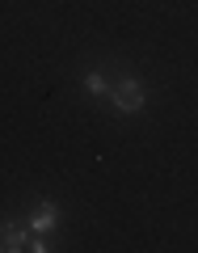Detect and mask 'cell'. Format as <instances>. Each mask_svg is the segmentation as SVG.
Segmentation results:
<instances>
[{
    "label": "cell",
    "instance_id": "6da1fadb",
    "mask_svg": "<svg viewBox=\"0 0 198 253\" xmlns=\"http://www.w3.org/2000/svg\"><path fill=\"white\" fill-rule=\"evenodd\" d=\"M114 106L122 110V114H139V110H144V84H139L135 76H122V81L114 84Z\"/></svg>",
    "mask_w": 198,
    "mask_h": 253
},
{
    "label": "cell",
    "instance_id": "7a4b0ae2",
    "mask_svg": "<svg viewBox=\"0 0 198 253\" xmlns=\"http://www.w3.org/2000/svg\"><path fill=\"white\" fill-rule=\"evenodd\" d=\"M17 249H34V253H42L46 245L30 241V232H26V228H17V224H0V253H17Z\"/></svg>",
    "mask_w": 198,
    "mask_h": 253
},
{
    "label": "cell",
    "instance_id": "3957f363",
    "mask_svg": "<svg viewBox=\"0 0 198 253\" xmlns=\"http://www.w3.org/2000/svg\"><path fill=\"white\" fill-rule=\"evenodd\" d=\"M55 219H59L55 203H38V211L30 215V228H34V232H46V228H55Z\"/></svg>",
    "mask_w": 198,
    "mask_h": 253
},
{
    "label": "cell",
    "instance_id": "277c9868",
    "mask_svg": "<svg viewBox=\"0 0 198 253\" xmlns=\"http://www.w3.org/2000/svg\"><path fill=\"white\" fill-rule=\"evenodd\" d=\"M84 89L89 93H106V76L101 72H84Z\"/></svg>",
    "mask_w": 198,
    "mask_h": 253
}]
</instances>
